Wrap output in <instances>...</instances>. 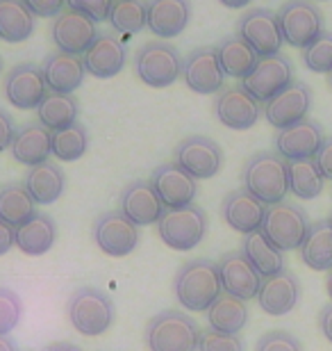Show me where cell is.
<instances>
[{
    "instance_id": "obj_1",
    "label": "cell",
    "mask_w": 332,
    "mask_h": 351,
    "mask_svg": "<svg viewBox=\"0 0 332 351\" xmlns=\"http://www.w3.org/2000/svg\"><path fill=\"white\" fill-rule=\"evenodd\" d=\"M173 292L185 311L207 313L209 306L223 294L216 263L196 258V261L180 265L173 278Z\"/></svg>"
},
{
    "instance_id": "obj_2",
    "label": "cell",
    "mask_w": 332,
    "mask_h": 351,
    "mask_svg": "<svg viewBox=\"0 0 332 351\" xmlns=\"http://www.w3.org/2000/svg\"><path fill=\"white\" fill-rule=\"evenodd\" d=\"M242 180L246 192H251L264 206H275L289 194L287 160L275 151H259L246 160Z\"/></svg>"
},
{
    "instance_id": "obj_3",
    "label": "cell",
    "mask_w": 332,
    "mask_h": 351,
    "mask_svg": "<svg viewBox=\"0 0 332 351\" xmlns=\"http://www.w3.org/2000/svg\"><path fill=\"white\" fill-rule=\"evenodd\" d=\"M66 315L71 326L80 335L87 338H98L107 333L116 319V306L107 292L101 287H80L71 294L66 304Z\"/></svg>"
},
{
    "instance_id": "obj_4",
    "label": "cell",
    "mask_w": 332,
    "mask_h": 351,
    "mask_svg": "<svg viewBox=\"0 0 332 351\" xmlns=\"http://www.w3.org/2000/svg\"><path fill=\"white\" fill-rule=\"evenodd\" d=\"M199 340L201 326L182 311H162L146 326L151 351H199Z\"/></svg>"
},
{
    "instance_id": "obj_5",
    "label": "cell",
    "mask_w": 332,
    "mask_h": 351,
    "mask_svg": "<svg viewBox=\"0 0 332 351\" xmlns=\"http://www.w3.org/2000/svg\"><path fill=\"white\" fill-rule=\"evenodd\" d=\"M134 73L144 85L164 89L182 78V58L178 48L162 39L146 41L134 53Z\"/></svg>"
},
{
    "instance_id": "obj_6",
    "label": "cell",
    "mask_w": 332,
    "mask_h": 351,
    "mask_svg": "<svg viewBox=\"0 0 332 351\" xmlns=\"http://www.w3.org/2000/svg\"><path fill=\"white\" fill-rule=\"evenodd\" d=\"M157 233L173 251H192L207 233V213L194 203L180 210H164L157 221Z\"/></svg>"
},
{
    "instance_id": "obj_7",
    "label": "cell",
    "mask_w": 332,
    "mask_h": 351,
    "mask_svg": "<svg viewBox=\"0 0 332 351\" xmlns=\"http://www.w3.org/2000/svg\"><path fill=\"white\" fill-rule=\"evenodd\" d=\"M307 226L309 219L305 210L301 206H294V203L280 201L275 206H266V215L259 230L275 249H280L285 254V251L301 249Z\"/></svg>"
},
{
    "instance_id": "obj_8",
    "label": "cell",
    "mask_w": 332,
    "mask_h": 351,
    "mask_svg": "<svg viewBox=\"0 0 332 351\" xmlns=\"http://www.w3.org/2000/svg\"><path fill=\"white\" fill-rule=\"evenodd\" d=\"M275 14H278L282 39L301 51L323 32V14L314 5V0H287Z\"/></svg>"
},
{
    "instance_id": "obj_9",
    "label": "cell",
    "mask_w": 332,
    "mask_h": 351,
    "mask_svg": "<svg viewBox=\"0 0 332 351\" xmlns=\"http://www.w3.org/2000/svg\"><path fill=\"white\" fill-rule=\"evenodd\" d=\"M237 34L248 44L257 58H271L278 55L285 39H282L278 14L266 7H255L248 10L237 21Z\"/></svg>"
},
{
    "instance_id": "obj_10",
    "label": "cell",
    "mask_w": 332,
    "mask_h": 351,
    "mask_svg": "<svg viewBox=\"0 0 332 351\" xmlns=\"http://www.w3.org/2000/svg\"><path fill=\"white\" fill-rule=\"evenodd\" d=\"M173 162L185 169L194 180H207L221 171L223 167V151L212 137L192 135L185 137L175 146Z\"/></svg>"
},
{
    "instance_id": "obj_11",
    "label": "cell",
    "mask_w": 332,
    "mask_h": 351,
    "mask_svg": "<svg viewBox=\"0 0 332 351\" xmlns=\"http://www.w3.org/2000/svg\"><path fill=\"white\" fill-rule=\"evenodd\" d=\"M294 82V66L287 55H271L259 58L255 69L242 80V87L259 103H268Z\"/></svg>"
},
{
    "instance_id": "obj_12",
    "label": "cell",
    "mask_w": 332,
    "mask_h": 351,
    "mask_svg": "<svg viewBox=\"0 0 332 351\" xmlns=\"http://www.w3.org/2000/svg\"><path fill=\"white\" fill-rule=\"evenodd\" d=\"M139 226H134L130 219H125L118 210H107V213L96 217L94 242L103 254L112 258H125L139 247Z\"/></svg>"
},
{
    "instance_id": "obj_13",
    "label": "cell",
    "mask_w": 332,
    "mask_h": 351,
    "mask_svg": "<svg viewBox=\"0 0 332 351\" xmlns=\"http://www.w3.org/2000/svg\"><path fill=\"white\" fill-rule=\"evenodd\" d=\"M182 78L185 85L196 94L209 96L223 89L225 73L218 62L216 46H201L182 60Z\"/></svg>"
},
{
    "instance_id": "obj_14",
    "label": "cell",
    "mask_w": 332,
    "mask_h": 351,
    "mask_svg": "<svg viewBox=\"0 0 332 351\" xmlns=\"http://www.w3.org/2000/svg\"><path fill=\"white\" fill-rule=\"evenodd\" d=\"M151 185L164 210H180L192 206L199 194V180H194L175 162H164L151 173Z\"/></svg>"
},
{
    "instance_id": "obj_15",
    "label": "cell",
    "mask_w": 332,
    "mask_h": 351,
    "mask_svg": "<svg viewBox=\"0 0 332 351\" xmlns=\"http://www.w3.org/2000/svg\"><path fill=\"white\" fill-rule=\"evenodd\" d=\"M3 89L7 101L18 110H37L39 103L48 94V85L44 80V73H41V66L32 64V62L12 66V71H7L5 75Z\"/></svg>"
},
{
    "instance_id": "obj_16",
    "label": "cell",
    "mask_w": 332,
    "mask_h": 351,
    "mask_svg": "<svg viewBox=\"0 0 332 351\" xmlns=\"http://www.w3.org/2000/svg\"><path fill=\"white\" fill-rule=\"evenodd\" d=\"M312 108V89L305 82L294 80L287 89H282L278 96L264 103L262 114L273 128L285 130L289 125L307 119V112Z\"/></svg>"
},
{
    "instance_id": "obj_17",
    "label": "cell",
    "mask_w": 332,
    "mask_h": 351,
    "mask_svg": "<svg viewBox=\"0 0 332 351\" xmlns=\"http://www.w3.org/2000/svg\"><path fill=\"white\" fill-rule=\"evenodd\" d=\"M214 114L225 128L248 130L262 117V103L255 101L242 85L221 89L214 101Z\"/></svg>"
},
{
    "instance_id": "obj_18",
    "label": "cell",
    "mask_w": 332,
    "mask_h": 351,
    "mask_svg": "<svg viewBox=\"0 0 332 351\" xmlns=\"http://www.w3.org/2000/svg\"><path fill=\"white\" fill-rule=\"evenodd\" d=\"M218 276H221V287L225 294L237 297L242 301L257 299L259 285H262V276L255 271V267L248 263V258L239 251H228L216 263Z\"/></svg>"
},
{
    "instance_id": "obj_19",
    "label": "cell",
    "mask_w": 332,
    "mask_h": 351,
    "mask_svg": "<svg viewBox=\"0 0 332 351\" xmlns=\"http://www.w3.org/2000/svg\"><path fill=\"white\" fill-rule=\"evenodd\" d=\"M323 139V128L314 119H303V121L289 125L285 130H278L275 135V153L285 158L287 162L292 160H312L319 153Z\"/></svg>"
},
{
    "instance_id": "obj_20",
    "label": "cell",
    "mask_w": 332,
    "mask_h": 351,
    "mask_svg": "<svg viewBox=\"0 0 332 351\" xmlns=\"http://www.w3.org/2000/svg\"><path fill=\"white\" fill-rule=\"evenodd\" d=\"M301 301V283L296 278V274L289 269H282L273 276L262 278L257 292V304L259 308L271 315V317H285L298 306Z\"/></svg>"
},
{
    "instance_id": "obj_21",
    "label": "cell",
    "mask_w": 332,
    "mask_h": 351,
    "mask_svg": "<svg viewBox=\"0 0 332 351\" xmlns=\"http://www.w3.org/2000/svg\"><path fill=\"white\" fill-rule=\"evenodd\" d=\"M53 41L58 51L71 55H84V51L98 37L96 23L80 12L64 10L53 21Z\"/></svg>"
},
{
    "instance_id": "obj_22",
    "label": "cell",
    "mask_w": 332,
    "mask_h": 351,
    "mask_svg": "<svg viewBox=\"0 0 332 351\" xmlns=\"http://www.w3.org/2000/svg\"><path fill=\"white\" fill-rule=\"evenodd\" d=\"M128 53H125V44L116 34L112 32H98L87 51L82 55L84 71L91 73L94 78H114L123 71Z\"/></svg>"
},
{
    "instance_id": "obj_23",
    "label": "cell",
    "mask_w": 332,
    "mask_h": 351,
    "mask_svg": "<svg viewBox=\"0 0 332 351\" xmlns=\"http://www.w3.org/2000/svg\"><path fill=\"white\" fill-rule=\"evenodd\" d=\"M118 213H121L125 219H130L134 226L141 228V226L157 223L162 213H164V206L159 203L151 180H132L121 192Z\"/></svg>"
},
{
    "instance_id": "obj_24",
    "label": "cell",
    "mask_w": 332,
    "mask_h": 351,
    "mask_svg": "<svg viewBox=\"0 0 332 351\" xmlns=\"http://www.w3.org/2000/svg\"><path fill=\"white\" fill-rule=\"evenodd\" d=\"M264 215L266 206L251 192H246L244 187L232 189L221 201V217L230 228H235L242 235H251L262 228Z\"/></svg>"
},
{
    "instance_id": "obj_25",
    "label": "cell",
    "mask_w": 332,
    "mask_h": 351,
    "mask_svg": "<svg viewBox=\"0 0 332 351\" xmlns=\"http://www.w3.org/2000/svg\"><path fill=\"white\" fill-rule=\"evenodd\" d=\"M146 14L148 30L166 41L185 32L192 19V3L189 0H148Z\"/></svg>"
},
{
    "instance_id": "obj_26",
    "label": "cell",
    "mask_w": 332,
    "mask_h": 351,
    "mask_svg": "<svg viewBox=\"0 0 332 351\" xmlns=\"http://www.w3.org/2000/svg\"><path fill=\"white\" fill-rule=\"evenodd\" d=\"M41 73L48 85V91L55 94H73L84 80V62L80 55L71 53H51L41 62Z\"/></svg>"
},
{
    "instance_id": "obj_27",
    "label": "cell",
    "mask_w": 332,
    "mask_h": 351,
    "mask_svg": "<svg viewBox=\"0 0 332 351\" xmlns=\"http://www.w3.org/2000/svg\"><path fill=\"white\" fill-rule=\"evenodd\" d=\"M51 135L53 132L44 128L39 121L23 123L21 128H16V135H14L12 146H10L14 160L25 167H30V169L41 162H46L48 156H53Z\"/></svg>"
},
{
    "instance_id": "obj_28",
    "label": "cell",
    "mask_w": 332,
    "mask_h": 351,
    "mask_svg": "<svg viewBox=\"0 0 332 351\" xmlns=\"http://www.w3.org/2000/svg\"><path fill=\"white\" fill-rule=\"evenodd\" d=\"M58 242V223L51 215L34 213L23 226L14 228V247L25 256H44Z\"/></svg>"
},
{
    "instance_id": "obj_29",
    "label": "cell",
    "mask_w": 332,
    "mask_h": 351,
    "mask_svg": "<svg viewBox=\"0 0 332 351\" xmlns=\"http://www.w3.org/2000/svg\"><path fill=\"white\" fill-rule=\"evenodd\" d=\"M23 185L27 189V194H30V199L34 201V206H53L64 194L66 176L58 162L46 160V162L32 167L25 173Z\"/></svg>"
},
{
    "instance_id": "obj_30",
    "label": "cell",
    "mask_w": 332,
    "mask_h": 351,
    "mask_svg": "<svg viewBox=\"0 0 332 351\" xmlns=\"http://www.w3.org/2000/svg\"><path fill=\"white\" fill-rule=\"evenodd\" d=\"M301 258L309 269L330 271L332 269V223L330 219L312 221L301 242Z\"/></svg>"
},
{
    "instance_id": "obj_31",
    "label": "cell",
    "mask_w": 332,
    "mask_h": 351,
    "mask_svg": "<svg viewBox=\"0 0 332 351\" xmlns=\"http://www.w3.org/2000/svg\"><path fill=\"white\" fill-rule=\"evenodd\" d=\"M80 114V103L73 94H55L48 91L44 101L37 108V119L39 123L48 128L51 132L64 130L68 125H73Z\"/></svg>"
},
{
    "instance_id": "obj_32",
    "label": "cell",
    "mask_w": 332,
    "mask_h": 351,
    "mask_svg": "<svg viewBox=\"0 0 332 351\" xmlns=\"http://www.w3.org/2000/svg\"><path fill=\"white\" fill-rule=\"evenodd\" d=\"M218 53V62H221V69L225 75L237 80H244L253 69L257 64V53L246 44V41L239 37V34H230V37L221 39V44L216 46Z\"/></svg>"
},
{
    "instance_id": "obj_33",
    "label": "cell",
    "mask_w": 332,
    "mask_h": 351,
    "mask_svg": "<svg viewBox=\"0 0 332 351\" xmlns=\"http://www.w3.org/2000/svg\"><path fill=\"white\" fill-rule=\"evenodd\" d=\"M248 306L246 301L230 297V294H221L207 311V322L209 328H214L218 333L228 335H239V331L248 324Z\"/></svg>"
},
{
    "instance_id": "obj_34",
    "label": "cell",
    "mask_w": 332,
    "mask_h": 351,
    "mask_svg": "<svg viewBox=\"0 0 332 351\" xmlns=\"http://www.w3.org/2000/svg\"><path fill=\"white\" fill-rule=\"evenodd\" d=\"M242 254L248 258V263L255 267V271L262 278L273 276V274L285 269V254H282L280 249H275L273 244L266 240L262 235V230L244 235Z\"/></svg>"
},
{
    "instance_id": "obj_35",
    "label": "cell",
    "mask_w": 332,
    "mask_h": 351,
    "mask_svg": "<svg viewBox=\"0 0 332 351\" xmlns=\"http://www.w3.org/2000/svg\"><path fill=\"white\" fill-rule=\"evenodd\" d=\"M34 32V14L23 0H0V39L21 44Z\"/></svg>"
},
{
    "instance_id": "obj_36",
    "label": "cell",
    "mask_w": 332,
    "mask_h": 351,
    "mask_svg": "<svg viewBox=\"0 0 332 351\" xmlns=\"http://www.w3.org/2000/svg\"><path fill=\"white\" fill-rule=\"evenodd\" d=\"M34 201L30 199L23 182H7L0 187V219L10 223L12 228H18L37 213Z\"/></svg>"
},
{
    "instance_id": "obj_37",
    "label": "cell",
    "mask_w": 332,
    "mask_h": 351,
    "mask_svg": "<svg viewBox=\"0 0 332 351\" xmlns=\"http://www.w3.org/2000/svg\"><path fill=\"white\" fill-rule=\"evenodd\" d=\"M287 180H289V192L303 201L316 199L323 192V185H326V178L321 176L314 158L287 162Z\"/></svg>"
},
{
    "instance_id": "obj_38",
    "label": "cell",
    "mask_w": 332,
    "mask_h": 351,
    "mask_svg": "<svg viewBox=\"0 0 332 351\" xmlns=\"http://www.w3.org/2000/svg\"><path fill=\"white\" fill-rule=\"evenodd\" d=\"M89 149V132L87 128L75 121L64 130H58L51 135V151L60 162H75Z\"/></svg>"
},
{
    "instance_id": "obj_39",
    "label": "cell",
    "mask_w": 332,
    "mask_h": 351,
    "mask_svg": "<svg viewBox=\"0 0 332 351\" xmlns=\"http://www.w3.org/2000/svg\"><path fill=\"white\" fill-rule=\"evenodd\" d=\"M107 21L116 32L123 34L141 32L148 23L146 0H112Z\"/></svg>"
},
{
    "instance_id": "obj_40",
    "label": "cell",
    "mask_w": 332,
    "mask_h": 351,
    "mask_svg": "<svg viewBox=\"0 0 332 351\" xmlns=\"http://www.w3.org/2000/svg\"><path fill=\"white\" fill-rule=\"evenodd\" d=\"M303 64L312 73L332 71V32L323 30L307 48H303Z\"/></svg>"
},
{
    "instance_id": "obj_41",
    "label": "cell",
    "mask_w": 332,
    "mask_h": 351,
    "mask_svg": "<svg viewBox=\"0 0 332 351\" xmlns=\"http://www.w3.org/2000/svg\"><path fill=\"white\" fill-rule=\"evenodd\" d=\"M23 301L10 287H0V335H10L21 324Z\"/></svg>"
},
{
    "instance_id": "obj_42",
    "label": "cell",
    "mask_w": 332,
    "mask_h": 351,
    "mask_svg": "<svg viewBox=\"0 0 332 351\" xmlns=\"http://www.w3.org/2000/svg\"><path fill=\"white\" fill-rule=\"evenodd\" d=\"M199 351H244V340L239 335L218 333L214 328L201 331Z\"/></svg>"
},
{
    "instance_id": "obj_43",
    "label": "cell",
    "mask_w": 332,
    "mask_h": 351,
    "mask_svg": "<svg viewBox=\"0 0 332 351\" xmlns=\"http://www.w3.org/2000/svg\"><path fill=\"white\" fill-rule=\"evenodd\" d=\"M255 351H303V345L289 331H268L257 340Z\"/></svg>"
},
{
    "instance_id": "obj_44",
    "label": "cell",
    "mask_w": 332,
    "mask_h": 351,
    "mask_svg": "<svg viewBox=\"0 0 332 351\" xmlns=\"http://www.w3.org/2000/svg\"><path fill=\"white\" fill-rule=\"evenodd\" d=\"M112 0H66V10L80 12L84 16H89L94 23L107 21Z\"/></svg>"
},
{
    "instance_id": "obj_45",
    "label": "cell",
    "mask_w": 332,
    "mask_h": 351,
    "mask_svg": "<svg viewBox=\"0 0 332 351\" xmlns=\"http://www.w3.org/2000/svg\"><path fill=\"white\" fill-rule=\"evenodd\" d=\"M23 3L39 19H55L66 7V0H23Z\"/></svg>"
},
{
    "instance_id": "obj_46",
    "label": "cell",
    "mask_w": 332,
    "mask_h": 351,
    "mask_svg": "<svg viewBox=\"0 0 332 351\" xmlns=\"http://www.w3.org/2000/svg\"><path fill=\"white\" fill-rule=\"evenodd\" d=\"M316 167H319L321 176L326 180H332V135L323 139L319 153H316Z\"/></svg>"
},
{
    "instance_id": "obj_47",
    "label": "cell",
    "mask_w": 332,
    "mask_h": 351,
    "mask_svg": "<svg viewBox=\"0 0 332 351\" xmlns=\"http://www.w3.org/2000/svg\"><path fill=\"white\" fill-rule=\"evenodd\" d=\"M16 135V125H14V119L7 110L0 108V153L12 146V139Z\"/></svg>"
},
{
    "instance_id": "obj_48",
    "label": "cell",
    "mask_w": 332,
    "mask_h": 351,
    "mask_svg": "<svg viewBox=\"0 0 332 351\" xmlns=\"http://www.w3.org/2000/svg\"><path fill=\"white\" fill-rule=\"evenodd\" d=\"M319 328H321L323 338H328V342L332 345V304L321 308V313H319Z\"/></svg>"
},
{
    "instance_id": "obj_49",
    "label": "cell",
    "mask_w": 332,
    "mask_h": 351,
    "mask_svg": "<svg viewBox=\"0 0 332 351\" xmlns=\"http://www.w3.org/2000/svg\"><path fill=\"white\" fill-rule=\"evenodd\" d=\"M12 247H14V228L0 219V256H5Z\"/></svg>"
},
{
    "instance_id": "obj_50",
    "label": "cell",
    "mask_w": 332,
    "mask_h": 351,
    "mask_svg": "<svg viewBox=\"0 0 332 351\" xmlns=\"http://www.w3.org/2000/svg\"><path fill=\"white\" fill-rule=\"evenodd\" d=\"M46 351H82V349L73 345V342H55V345H51Z\"/></svg>"
},
{
    "instance_id": "obj_51",
    "label": "cell",
    "mask_w": 332,
    "mask_h": 351,
    "mask_svg": "<svg viewBox=\"0 0 332 351\" xmlns=\"http://www.w3.org/2000/svg\"><path fill=\"white\" fill-rule=\"evenodd\" d=\"M218 3L230 7V10H242V7H248L253 0H218Z\"/></svg>"
},
{
    "instance_id": "obj_52",
    "label": "cell",
    "mask_w": 332,
    "mask_h": 351,
    "mask_svg": "<svg viewBox=\"0 0 332 351\" xmlns=\"http://www.w3.org/2000/svg\"><path fill=\"white\" fill-rule=\"evenodd\" d=\"M0 351H18L16 342H14L10 335H0Z\"/></svg>"
},
{
    "instance_id": "obj_53",
    "label": "cell",
    "mask_w": 332,
    "mask_h": 351,
    "mask_svg": "<svg viewBox=\"0 0 332 351\" xmlns=\"http://www.w3.org/2000/svg\"><path fill=\"white\" fill-rule=\"evenodd\" d=\"M326 292H328V297L332 301V269L328 271V278H326Z\"/></svg>"
},
{
    "instance_id": "obj_54",
    "label": "cell",
    "mask_w": 332,
    "mask_h": 351,
    "mask_svg": "<svg viewBox=\"0 0 332 351\" xmlns=\"http://www.w3.org/2000/svg\"><path fill=\"white\" fill-rule=\"evenodd\" d=\"M328 82H330V89H332V71L328 73Z\"/></svg>"
},
{
    "instance_id": "obj_55",
    "label": "cell",
    "mask_w": 332,
    "mask_h": 351,
    "mask_svg": "<svg viewBox=\"0 0 332 351\" xmlns=\"http://www.w3.org/2000/svg\"><path fill=\"white\" fill-rule=\"evenodd\" d=\"M0 73H3V58H0Z\"/></svg>"
},
{
    "instance_id": "obj_56",
    "label": "cell",
    "mask_w": 332,
    "mask_h": 351,
    "mask_svg": "<svg viewBox=\"0 0 332 351\" xmlns=\"http://www.w3.org/2000/svg\"><path fill=\"white\" fill-rule=\"evenodd\" d=\"M330 223H332V215H330Z\"/></svg>"
}]
</instances>
